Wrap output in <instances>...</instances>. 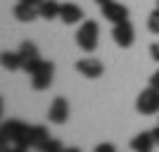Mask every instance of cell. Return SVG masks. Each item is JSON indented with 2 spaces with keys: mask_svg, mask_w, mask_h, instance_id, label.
Listing matches in <instances>:
<instances>
[{
  "mask_svg": "<svg viewBox=\"0 0 159 152\" xmlns=\"http://www.w3.org/2000/svg\"><path fill=\"white\" fill-rule=\"evenodd\" d=\"M100 43V24L95 19H86L76 31V45L86 53H95Z\"/></svg>",
  "mask_w": 159,
  "mask_h": 152,
  "instance_id": "cell-1",
  "label": "cell"
},
{
  "mask_svg": "<svg viewBox=\"0 0 159 152\" xmlns=\"http://www.w3.org/2000/svg\"><path fill=\"white\" fill-rule=\"evenodd\" d=\"M29 131H31V126L24 124L19 119H10L2 124L0 133H2V143H14V145H21V147H29Z\"/></svg>",
  "mask_w": 159,
  "mask_h": 152,
  "instance_id": "cell-2",
  "label": "cell"
},
{
  "mask_svg": "<svg viewBox=\"0 0 159 152\" xmlns=\"http://www.w3.org/2000/svg\"><path fill=\"white\" fill-rule=\"evenodd\" d=\"M135 109L143 117H152V114H159V90L152 86H147L145 90H140L138 100H135Z\"/></svg>",
  "mask_w": 159,
  "mask_h": 152,
  "instance_id": "cell-3",
  "label": "cell"
},
{
  "mask_svg": "<svg viewBox=\"0 0 159 152\" xmlns=\"http://www.w3.org/2000/svg\"><path fill=\"white\" fill-rule=\"evenodd\" d=\"M31 88L33 90H48L50 83H52V76H55V64L48 60H40V64L33 69L31 74Z\"/></svg>",
  "mask_w": 159,
  "mask_h": 152,
  "instance_id": "cell-4",
  "label": "cell"
},
{
  "mask_svg": "<svg viewBox=\"0 0 159 152\" xmlns=\"http://www.w3.org/2000/svg\"><path fill=\"white\" fill-rule=\"evenodd\" d=\"M19 57H21V71L26 74H31L40 64V53L36 48V43H31V40H24L19 45Z\"/></svg>",
  "mask_w": 159,
  "mask_h": 152,
  "instance_id": "cell-5",
  "label": "cell"
},
{
  "mask_svg": "<svg viewBox=\"0 0 159 152\" xmlns=\"http://www.w3.org/2000/svg\"><path fill=\"white\" fill-rule=\"evenodd\" d=\"M112 38H114V43L119 48H131L133 45V40H135V29H133V24L131 21H119V24H114V29H112Z\"/></svg>",
  "mask_w": 159,
  "mask_h": 152,
  "instance_id": "cell-6",
  "label": "cell"
},
{
  "mask_svg": "<svg viewBox=\"0 0 159 152\" xmlns=\"http://www.w3.org/2000/svg\"><path fill=\"white\" fill-rule=\"evenodd\" d=\"M66 119H69V102H66V98H62V95H57V98L50 102V109H48V121L50 124H66Z\"/></svg>",
  "mask_w": 159,
  "mask_h": 152,
  "instance_id": "cell-7",
  "label": "cell"
},
{
  "mask_svg": "<svg viewBox=\"0 0 159 152\" xmlns=\"http://www.w3.org/2000/svg\"><path fill=\"white\" fill-rule=\"evenodd\" d=\"M100 12H102V17H105L107 21H112V24H119V21L128 19V7L121 5V2H116V0L105 2V5L100 7Z\"/></svg>",
  "mask_w": 159,
  "mask_h": 152,
  "instance_id": "cell-8",
  "label": "cell"
},
{
  "mask_svg": "<svg viewBox=\"0 0 159 152\" xmlns=\"http://www.w3.org/2000/svg\"><path fill=\"white\" fill-rule=\"evenodd\" d=\"M76 71L81 76H86V79H100L102 74H105V64L95 57H83V60L76 62Z\"/></svg>",
  "mask_w": 159,
  "mask_h": 152,
  "instance_id": "cell-9",
  "label": "cell"
},
{
  "mask_svg": "<svg viewBox=\"0 0 159 152\" xmlns=\"http://www.w3.org/2000/svg\"><path fill=\"white\" fill-rule=\"evenodd\" d=\"M48 140H50V133H48L45 126H40V124L31 126V131H29V147H31V150L40 152L43 147L48 145Z\"/></svg>",
  "mask_w": 159,
  "mask_h": 152,
  "instance_id": "cell-10",
  "label": "cell"
},
{
  "mask_svg": "<svg viewBox=\"0 0 159 152\" xmlns=\"http://www.w3.org/2000/svg\"><path fill=\"white\" fill-rule=\"evenodd\" d=\"M60 19L64 21V24H79V21H83V10H81V5H76V2H64L60 10Z\"/></svg>",
  "mask_w": 159,
  "mask_h": 152,
  "instance_id": "cell-11",
  "label": "cell"
},
{
  "mask_svg": "<svg viewBox=\"0 0 159 152\" xmlns=\"http://www.w3.org/2000/svg\"><path fill=\"white\" fill-rule=\"evenodd\" d=\"M154 145H157V140H154V133L152 131L138 133V136L131 140V150L133 152H152Z\"/></svg>",
  "mask_w": 159,
  "mask_h": 152,
  "instance_id": "cell-12",
  "label": "cell"
},
{
  "mask_svg": "<svg viewBox=\"0 0 159 152\" xmlns=\"http://www.w3.org/2000/svg\"><path fill=\"white\" fill-rule=\"evenodd\" d=\"M14 19H19V21H33V19H38L40 14H38V7L36 5H29V2H17L14 5Z\"/></svg>",
  "mask_w": 159,
  "mask_h": 152,
  "instance_id": "cell-13",
  "label": "cell"
},
{
  "mask_svg": "<svg viewBox=\"0 0 159 152\" xmlns=\"http://www.w3.org/2000/svg\"><path fill=\"white\" fill-rule=\"evenodd\" d=\"M60 10L62 5L57 2V0H43L38 5V14H40V19H60Z\"/></svg>",
  "mask_w": 159,
  "mask_h": 152,
  "instance_id": "cell-14",
  "label": "cell"
},
{
  "mask_svg": "<svg viewBox=\"0 0 159 152\" xmlns=\"http://www.w3.org/2000/svg\"><path fill=\"white\" fill-rule=\"evenodd\" d=\"M2 67L10 69V71H19L21 69V57H19V50L12 53V50H5L2 53Z\"/></svg>",
  "mask_w": 159,
  "mask_h": 152,
  "instance_id": "cell-15",
  "label": "cell"
},
{
  "mask_svg": "<svg viewBox=\"0 0 159 152\" xmlns=\"http://www.w3.org/2000/svg\"><path fill=\"white\" fill-rule=\"evenodd\" d=\"M147 29H150L152 33H157V36H159V7L150 12V17H147Z\"/></svg>",
  "mask_w": 159,
  "mask_h": 152,
  "instance_id": "cell-16",
  "label": "cell"
},
{
  "mask_svg": "<svg viewBox=\"0 0 159 152\" xmlns=\"http://www.w3.org/2000/svg\"><path fill=\"white\" fill-rule=\"evenodd\" d=\"M64 150H66V147L62 145V140H57V138H50V140H48V145L43 147L40 152H64Z\"/></svg>",
  "mask_w": 159,
  "mask_h": 152,
  "instance_id": "cell-17",
  "label": "cell"
},
{
  "mask_svg": "<svg viewBox=\"0 0 159 152\" xmlns=\"http://www.w3.org/2000/svg\"><path fill=\"white\" fill-rule=\"evenodd\" d=\"M95 152H116V147H114L112 143H100V145L95 147Z\"/></svg>",
  "mask_w": 159,
  "mask_h": 152,
  "instance_id": "cell-18",
  "label": "cell"
},
{
  "mask_svg": "<svg viewBox=\"0 0 159 152\" xmlns=\"http://www.w3.org/2000/svg\"><path fill=\"white\" fill-rule=\"evenodd\" d=\"M150 57H152L154 62H159V43H152V45H150Z\"/></svg>",
  "mask_w": 159,
  "mask_h": 152,
  "instance_id": "cell-19",
  "label": "cell"
},
{
  "mask_svg": "<svg viewBox=\"0 0 159 152\" xmlns=\"http://www.w3.org/2000/svg\"><path fill=\"white\" fill-rule=\"evenodd\" d=\"M150 86H152V88H157V90H159V69L152 74V76H150Z\"/></svg>",
  "mask_w": 159,
  "mask_h": 152,
  "instance_id": "cell-20",
  "label": "cell"
},
{
  "mask_svg": "<svg viewBox=\"0 0 159 152\" xmlns=\"http://www.w3.org/2000/svg\"><path fill=\"white\" fill-rule=\"evenodd\" d=\"M29 147H21V145H14V147H7V145H2V152H26Z\"/></svg>",
  "mask_w": 159,
  "mask_h": 152,
  "instance_id": "cell-21",
  "label": "cell"
},
{
  "mask_svg": "<svg viewBox=\"0 0 159 152\" xmlns=\"http://www.w3.org/2000/svg\"><path fill=\"white\" fill-rule=\"evenodd\" d=\"M19 2H29V5H36V7H38L43 0H19Z\"/></svg>",
  "mask_w": 159,
  "mask_h": 152,
  "instance_id": "cell-22",
  "label": "cell"
},
{
  "mask_svg": "<svg viewBox=\"0 0 159 152\" xmlns=\"http://www.w3.org/2000/svg\"><path fill=\"white\" fill-rule=\"evenodd\" d=\"M152 133H154V140H157V145H159V126H154Z\"/></svg>",
  "mask_w": 159,
  "mask_h": 152,
  "instance_id": "cell-23",
  "label": "cell"
},
{
  "mask_svg": "<svg viewBox=\"0 0 159 152\" xmlns=\"http://www.w3.org/2000/svg\"><path fill=\"white\" fill-rule=\"evenodd\" d=\"M64 152H81V150H79V147H66Z\"/></svg>",
  "mask_w": 159,
  "mask_h": 152,
  "instance_id": "cell-24",
  "label": "cell"
},
{
  "mask_svg": "<svg viewBox=\"0 0 159 152\" xmlns=\"http://www.w3.org/2000/svg\"><path fill=\"white\" fill-rule=\"evenodd\" d=\"M95 2H98V5L102 7V5H105V2H109V0H95Z\"/></svg>",
  "mask_w": 159,
  "mask_h": 152,
  "instance_id": "cell-25",
  "label": "cell"
},
{
  "mask_svg": "<svg viewBox=\"0 0 159 152\" xmlns=\"http://www.w3.org/2000/svg\"><path fill=\"white\" fill-rule=\"evenodd\" d=\"M157 7H159V0H157Z\"/></svg>",
  "mask_w": 159,
  "mask_h": 152,
  "instance_id": "cell-26",
  "label": "cell"
}]
</instances>
